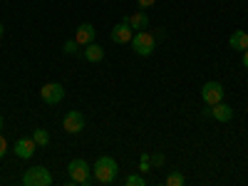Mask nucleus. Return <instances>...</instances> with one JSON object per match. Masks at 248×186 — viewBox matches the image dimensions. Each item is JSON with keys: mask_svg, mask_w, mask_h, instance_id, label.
I'll use <instances>...</instances> for the list:
<instances>
[{"mask_svg": "<svg viewBox=\"0 0 248 186\" xmlns=\"http://www.w3.org/2000/svg\"><path fill=\"white\" fill-rule=\"evenodd\" d=\"M161 164H164V154H161V152L152 154V169H154V167H161Z\"/></svg>", "mask_w": 248, "mask_h": 186, "instance_id": "obj_20", "label": "nucleus"}, {"mask_svg": "<svg viewBox=\"0 0 248 186\" xmlns=\"http://www.w3.org/2000/svg\"><path fill=\"white\" fill-rule=\"evenodd\" d=\"M211 119H216V122H231L233 119V109L229 105H223V102L211 105Z\"/></svg>", "mask_w": 248, "mask_h": 186, "instance_id": "obj_11", "label": "nucleus"}, {"mask_svg": "<svg viewBox=\"0 0 248 186\" xmlns=\"http://www.w3.org/2000/svg\"><path fill=\"white\" fill-rule=\"evenodd\" d=\"M229 45H231L233 50H238V52L248 50V32H246V30H236V32L229 37Z\"/></svg>", "mask_w": 248, "mask_h": 186, "instance_id": "obj_12", "label": "nucleus"}, {"mask_svg": "<svg viewBox=\"0 0 248 186\" xmlns=\"http://www.w3.org/2000/svg\"><path fill=\"white\" fill-rule=\"evenodd\" d=\"M117 171H119V167H117V161L112 156H99L94 161V167H92V176L99 184H112L117 179Z\"/></svg>", "mask_w": 248, "mask_h": 186, "instance_id": "obj_1", "label": "nucleus"}, {"mask_svg": "<svg viewBox=\"0 0 248 186\" xmlns=\"http://www.w3.org/2000/svg\"><path fill=\"white\" fill-rule=\"evenodd\" d=\"M127 23L132 25V30H147L149 28V17H147V13H144V10H139V13H134V15H129L127 17Z\"/></svg>", "mask_w": 248, "mask_h": 186, "instance_id": "obj_13", "label": "nucleus"}, {"mask_svg": "<svg viewBox=\"0 0 248 186\" xmlns=\"http://www.w3.org/2000/svg\"><path fill=\"white\" fill-rule=\"evenodd\" d=\"M94 28L90 25V23H82L79 28H77V35H75V40L79 43V47H85V45H90V43H94Z\"/></svg>", "mask_w": 248, "mask_h": 186, "instance_id": "obj_10", "label": "nucleus"}, {"mask_svg": "<svg viewBox=\"0 0 248 186\" xmlns=\"http://www.w3.org/2000/svg\"><path fill=\"white\" fill-rule=\"evenodd\" d=\"M32 139H35L37 147H47V144H50V134H47L45 129H35V132H32Z\"/></svg>", "mask_w": 248, "mask_h": 186, "instance_id": "obj_15", "label": "nucleus"}, {"mask_svg": "<svg viewBox=\"0 0 248 186\" xmlns=\"http://www.w3.org/2000/svg\"><path fill=\"white\" fill-rule=\"evenodd\" d=\"M62 127H65V132H67V134H79L82 129H85V114L77 112V109L67 112V114H65V119H62Z\"/></svg>", "mask_w": 248, "mask_h": 186, "instance_id": "obj_6", "label": "nucleus"}, {"mask_svg": "<svg viewBox=\"0 0 248 186\" xmlns=\"http://www.w3.org/2000/svg\"><path fill=\"white\" fill-rule=\"evenodd\" d=\"M243 67L248 70V50H243Z\"/></svg>", "mask_w": 248, "mask_h": 186, "instance_id": "obj_23", "label": "nucleus"}, {"mask_svg": "<svg viewBox=\"0 0 248 186\" xmlns=\"http://www.w3.org/2000/svg\"><path fill=\"white\" fill-rule=\"evenodd\" d=\"M132 47H134L137 55L149 57V55L154 52V47H156V37H154L149 30H139V32H134V37H132Z\"/></svg>", "mask_w": 248, "mask_h": 186, "instance_id": "obj_2", "label": "nucleus"}, {"mask_svg": "<svg viewBox=\"0 0 248 186\" xmlns=\"http://www.w3.org/2000/svg\"><path fill=\"white\" fill-rule=\"evenodd\" d=\"M3 30H5V28H3V23H0V35H3Z\"/></svg>", "mask_w": 248, "mask_h": 186, "instance_id": "obj_24", "label": "nucleus"}, {"mask_svg": "<svg viewBox=\"0 0 248 186\" xmlns=\"http://www.w3.org/2000/svg\"><path fill=\"white\" fill-rule=\"evenodd\" d=\"M67 174H70V179L75 181V184H90V179H92V167L85 161V159H72L70 164H67Z\"/></svg>", "mask_w": 248, "mask_h": 186, "instance_id": "obj_3", "label": "nucleus"}, {"mask_svg": "<svg viewBox=\"0 0 248 186\" xmlns=\"http://www.w3.org/2000/svg\"><path fill=\"white\" fill-rule=\"evenodd\" d=\"M124 184H127V186H147V181H144V176H137V174L127 176V179H124Z\"/></svg>", "mask_w": 248, "mask_h": 186, "instance_id": "obj_18", "label": "nucleus"}, {"mask_svg": "<svg viewBox=\"0 0 248 186\" xmlns=\"http://www.w3.org/2000/svg\"><path fill=\"white\" fill-rule=\"evenodd\" d=\"M154 3H156V0H137V5H139V8H152Z\"/></svg>", "mask_w": 248, "mask_h": 186, "instance_id": "obj_22", "label": "nucleus"}, {"mask_svg": "<svg viewBox=\"0 0 248 186\" xmlns=\"http://www.w3.org/2000/svg\"><path fill=\"white\" fill-rule=\"evenodd\" d=\"M5 152H8V141H5V137H0V159L5 156Z\"/></svg>", "mask_w": 248, "mask_h": 186, "instance_id": "obj_21", "label": "nucleus"}, {"mask_svg": "<svg viewBox=\"0 0 248 186\" xmlns=\"http://www.w3.org/2000/svg\"><path fill=\"white\" fill-rule=\"evenodd\" d=\"M79 50V43H77V40H70V43H65V52L67 55H75Z\"/></svg>", "mask_w": 248, "mask_h": 186, "instance_id": "obj_19", "label": "nucleus"}, {"mask_svg": "<svg viewBox=\"0 0 248 186\" xmlns=\"http://www.w3.org/2000/svg\"><path fill=\"white\" fill-rule=\"evenodd\" d=\"M149 169H152V156H149V154H141V159H139V171L147 174Z\"/></svg>", "mask_w": 248, "mask_h": 186, "instance_id": "obj_17", "label": "nucleus"}, {"mask_svg": "<svg viewBox=\"0 0 248 186\" xmlns=\"http://www.w3.org/2000/svg\"><path fill=\"white\" fill-rule=\"evenodd\" d=\"M85 60L87 62H102V60H105V47H99L94 43L85 45Z\"/></svg>", "mask_w": 248, "mask_h": 186, "instance_id": "obj_14", "label": "nucleus"}, {"mask_svg": "<svg viewBox=\"0 0 248 186\" xmlns=\"http://www.w3.org/2000/svg\"><path fill=\"white\" fill-rule=\"evenodd\" d=\"M23 181H25V186H50L52 184V174L45 167H30L23 174Z\"/></svg>", "mask_w": 248, "mask_h": 186, "instance_id": "obj_4", "label": "nucleus"}, {"mask_svg": "<svg viewBox=\"0 0 248 186\" xmlns=\"http://www.w3.org/2000/svg\"><path fill=\"white\" fill-rule=\"evenodd\" d=\"M167 186H184V174L171 171V174L167 176Z\"/></svg>", "mask_w": 248, "mask_h": 186, "instance_id": "obj_16", "label": "nucleus"}, {"mask_svg": "<svg viewBox=\"0 0 248 186\" xmlns=\"http://www.w3.org/2000/svg\"><path fill=\"white\" fill-rule=\"evenodd\" d=\"M40 97L45 99V105H57V102L65 99V87L57 85V82H50V85H45L40 90Z\"/></svg>", "mask_w": 248, "mask_h": 186, "instance_id": "obj_8", "label": "nucleus"}, {"mask_svg": "<svg viewBox=\"0 0 248 186\" xmlns=\"http://www.w3.org/2000/svg\"><path fill=\"white\" fill-rule=\"evenodd\" d=\"M35 147H37V144H35L32 137H30V139H17L15 147H13V152H15L20 159H30V156L35 154Z\"/></svg>", "mask_w": 248, "mask_h": 186, "instance_id": "obj_9", "label": "nucleus"}, {"mask_svg": "<svg viewBox=\"0 0 248 186\" xmlns=\"http://www.w3.org/2000/svg\"><path fill=\"white\" fill-rule=\"evenodd\" d=\"M0 129H3V117H0Z\"/></svg>", "mask_w": 248, "mask_h": 186, "instance_id": "obj_25", "label": "nucleus"}, {"mask_svg": "<svg viewBox=\"0 0 248 186\" xmlns=\"http://www.w3.org/2000/svg\"><path fill=\"white\" fill-rule=\"evenodd\" d=\"M132 37H134V30H132V25L127 23V17H124L122 23H117V25L112 28V43H117V45H127V43H132Z\"/></svg>", "mask_w": 248, "mask_h": 186, "instance_id": "obj_7", "label": "nucleus"}, {"mask_svg": "<svg viewBox=\"0 0 248 186\" xmlns=\"http://www.w3.org/2000/svg\"><path fill=\"white\" fill-rule=\"evenodd\" d=\"M201 97L206 105H218V102H223V85L221 82H206L201 87Z\"/></svg>", "mask_w": 248, "mask_h": 186, "instance_id": "obj_5", "label": "nucleus"}]
</instances>
